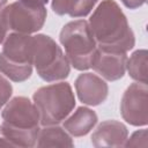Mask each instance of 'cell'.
Returning a JSON list of instances; mask_svg holds the SVG:
<instances>
[{"instance_id":"4fadbf2b","label":"cell","mask_w":148,"mask_h":148,"mask_svg":"<svg viewBox=\"0 0 148 148\" xmlns=\"http://www.w3.org/2000/svg\"><path fill=\"white\" fill-rule=\"evenodd\" d=\"M98 0H52L51 8L57 15H68L71 17L87 16Z\"/></svg>"},{"instance_id":"5b68a950","label":"cell","mask_w":148,"mask_h":148,"mask_svg":"<svg viewBox=\"0 0 148 148\" xmlns=\"http://www.w3.org/2000/svg\"><path fill=\"white\" fill-rule=\"evenodd\" d=\"M59 40L65 49L69 64L75 69L87 71L91 68L97 51V43L86 20L66 23L60 31Z\"/></svg>"},{"instance_id":"8992f818","label":"cell","mask_w":148,"mask_h":148,"mask_svg":"<svg viewBox=\"0 0 148 148\" xmlns=\"http://www.w3.org/2000/svg\"><path fill=\"white\" fill-rule=\"evenodd\" d=\"M34 65L39 77L46 82L65 80L71 72V64L61 47L44 34L34 36Z\"/></svg>"},{"instance_id":"ba28073f","label":"cell","mask_w":148,"mask_h":148,"mask_svg":"<svg viewBox=\"0 0 148 148\" xmlns=\"http://www.w3.org/2000/svg\"><path fill=\"white\" fill-rule=\"evenodd\" d=\"M123 119L132 126L148 124V88L146 83L135 82L125 90L120 102Z\"/></svg>"},{"instance_id":"7a4b0ae2","label":"cell","mask_w":148,"mask_h":148,"mask_svg":"<svg viewBox=\"0 0 148 148\" xmlns=\"http://www.w3.org/2000/svg\"><path fill=\"white\" fill-rule=\"evenodd\" d=\"M1 128L12 147H34L39 133V113L24 96L13 97L1 112Z\"/></svg>"},{"instance_id":"30bf717a","label":"cell","mask_w":148,"mask_h":148,"mask_svg":"<svg viewBox=\"0 0 148 148\" xmlns=\"http://www.w3.org/2000/svg\"><path fill=\"white\" fill-rule=\"evenodd\" d=\"M74 86L80 102L90 106L102 104L109 94L108 83L92 73L80 74L76 77Z\"/></svg>"},{"instance_id":"5bb4252c","label":"cell","mask_w":148,"mask_h":148,"mask_svg":"<svg viewBox=\"0 0 148 148\" xmlns=\"http://www.w3.org/2000/svg\"><path fill=\"white\" fill-rule=\"evenodd\" d=\"M36 143L38 147H74L71 135L56 125L44 126V128L39 130Z\"/></svg>"},{"instance_id":"44dd1931","label":"cell","mask_w":148,"mask_h":148,"mask_svg":"<svg viewBox=\"0 0 148 148\" xmlns=\"http://www.w3.org/2000/svg\"><path fill=\"white\" fill-rule=\"evenodd\" d=\"M20 1H28V2H34V3H38V5H45L49 2V0H20Z\"/></svg>"},{"instance_id":"277c9868","label":"cell","mask_w":148,"mask_h":148,"mask_svg":"<svg viewBox=\"0 0 148 148\" xmlns=\"http://www.w3.org/2000/svg\"><path fill=\"white\" fill-rule=\"evenodd\" d=\"M32 99L39 113V124L43 126L61 123L75 106V96L68 82L40 87L34 92Z\"/></svg>"},{"instance_id":"ffe728a7","label":"cell","mask_w":148,"mask_h":148,"mask_svg":"<svg viewBox=\"0 0 148 148\" xmlns=\"http://www.w3.org/2000/svg\"><path fill=\"white\" fill-rule=\"evenodd\" d=\"M7 32H8V30H7L6 25L3 24L2 20L0 18V44L5 40V38H6V36H7Z\"/></svg>"},{"instance_id":"d6986e66","label":"cell","mask_w":148,"mask_h":148,"mask_svg":"<svg viewBox=\"0 0 148 148\" xmlns=\"http://www.w3.org/2000/svg\"><path fill=\"white\" fill-rule=\"evenodd\" d=\"M0 147H12V145L8 141V139L6 138V135H5L1 126H0Z\"/></svg>"},{"instance_id":"8fae6325","label":"cell","mask_w":148,"mask_h":148,"mask_svg":"<svg viewBox=\"0 0 148 148\" xmlns=\"http://www.w3.org/2000/svg\"><path fill=\"white\" fill-rule=\"evenodd\" d=\"M128 136L127 127L118 120L102 121L91 135V143L96 147H121Z\"/></svg>"},{"instance_id":"9c48e42d","label":"cell","mask_w":148,"mask_h":148,"mask_svg":"<svg viewBox=\"0 0 148 148\" xmlns=\"http://www.w3.org/2000/svg\"><path fill=\"white\" fill-rule=\"evenodd\" d=\"M126 52L110 51L97 47L91 68L108 81L121 79L126 71Z\"/></svg>"},{"instance_id":"ac0fdd59","label":"cell","mask_w":148,"mask_h":148,"mask_svg":"<svg viewBox=\"0 0 148 148\" xmlns=\"http://www.w3.org/2000/svg\"><path fill=\"white\" fill-rule=\"evenodd\" d=\"M124 6L128 9H136L139 7H141L142 5H145L146 0H120Z\"/></svg>"},{"instance_id":"6da1fadb","label":"cell","mask_w":148,"mask_h":148,"mask_svg":"<svg viewBox=\"0 0 148 148\" xmlns=\"http://www.w3.org/2000/svg\"><path fill=\"white\" fill-rule=\"evenodd\" d=\"M88 23L99 49L127 52L135 45L134 32L114 0H103Z\"/></svg>"},{"instance_id":"52a82bcc","label":"cell","mask_w":148,"mask_h":148,"mask_svg":"<svg viewBox=\"0 0 148 148\" xmlns=\"http://www.w3.org/2000/svg\"><path fill=\"white\" fill-rule=\"evenodd\" d=\"M46 15L45 6L18 0L6 6L0 13V18L8 31L30 35L43 28Z\"/></svg>"},{"instance_id":"2e32d148","label":"cell","mask_w":148,"mask_h":148,"mask_svg":"<svg viewBox=\"0 0 148 148\" xmlns=\"http://www.w3.org/2000/svg\"><path fill=\"white\" fill-rule=\"evenodd\" d=\"M12 94H13V87L10 82L3 75L0 74V110L9 101Z\"/></svg>"},{"instance_id":"7c38bea8","label":"cell","mask_w":148,"mask_h":148,"mask_svg":"<svg viewBox=\"0 0 148 148\" xmlns=\"http://www.w3.org/2000/svg\"><path fill=\"white\" fill-rule=\"evenodd\" d=\"M97 114L94 110L80 106L74 111V113L65 119L64 121V128L75 138L87 135L97 124Z\"/></svg>"},{"instance_id":"3957f363","label":"cell","mask_w":148,"mask_h":148,"mask_svg":"<svg viewBox=\"0 0 148 148\" xmlns=\"http://www.w3.org/2000/svg\"><path fill=\"white\" fill-rule=\"evenodd\" d=\"M34 36L10 32L0 52V73L14 82H23L32 74Z\"/></svg>"},{"instance_id":"7402d4cb","label":"cell","mask_w":148,"mask_h":148,"mask_svg":"<svg viewBox=\"0 0 148 148\" xmlns=\"http://www.w3.org/2000/svg\"><path fill=\"white\" fill-rule=\"evenodd\" d=\"M7 1H8V0H0V13H1V10H2V9L6 7Z\"/></svg>"},{"instance_id":"e0dca14e","label":"cell","mask_w":148,"mask_h":148,"mask_svg":"<svg viewBox=\"0 0 148 148\" xmlns=\"http://www.w3.org/2000/svg\"><path fill=\"white\" fill-rule=\"evenodd\" d=\"M125 147H139V146H142V147H146L147 146V130L143 128V130H140V131H136L132 134V136L130 139H127L125 141Z\"/></svg>"},{"instance_id":"9a60e30c","label":"cell","mask_w":148,"mask_h":148,"mask_svg":"<svg viewBox=\"0 0 148 148\" xmlns=\"http://www.w3.org/2000/svg\"><path fill=\"white\" fill-rule=\"evenodd\" d=\"M147 65H148V52L147 50L134 51L130 59L126 61V68L128 75L140 83L147 84Z\"/></svg>"}]
</instances>
